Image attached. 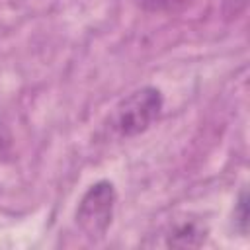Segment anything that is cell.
Segmentation results:
<instances>
[{
    "instance_id": "cell-1",
    "label": "cell",
    "mask_w": 250,
    "mask_h": 250,
    "mask_svg": "<svg viewBox=\"0 0 250 250\" xmlns=\"http://www.w3.org/2000/svg\"><path fill=\"white\" fill-rule=\"evenodd\" d=\"M162 109L160 90L152 86L139 88L119 102L113 113V129L121 137H135L146 131Z\"/></svg>"
},
{
    "instance_id": "cell-4",
    "label": "cell",
    "mask_w": 250,
    "mask_h": 250,
    "mask_svg": "<svg viewBox=\"0 0 250 250\" xmlns=\"http://www.w3.org/2000/svg\"><path fill=\"white\" fill-rule=\"evenodd\" d=\"M246 219H248V213H246V195L242 193V197H240V201H238V215H236V221L240 223L242 232L246 230Z\"/></svg>"
},
{
    "instance_id": "cell-3",
    "label": "cell",
    "mask_w": 250,
    "mask_h": 250,
    "mask_svg": "<svg viewBox=\"0 0 250 250\" xmlns=\"http://www.w3.org/2000/svg\"><path fill=\"white\" fill-rule=\"evenodd\" d=\"M146 10H176L189 0H139Z\"/></svg>"
},
{
    "instance_id": "cell-2",
    "label": "cell",
    "mask_w": 250,
    "mask_h": 250,
    "mask_svg": "<svg viewBox=\"0 0 250 250\" xmlns=\"http://www.w3.org/2000/svg\"><path fill=\"white\" fill-rule=\"evenodd\" d=\"M115 189L109 182L102 180L88 188L76 209V223L90 240L102 238L113 219Z\"/></svg>"
}]
</instances>
